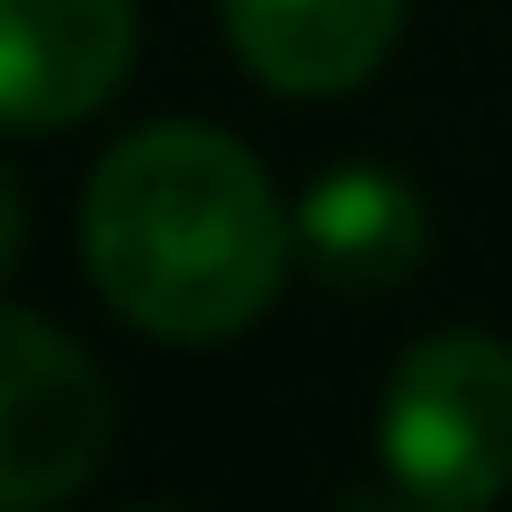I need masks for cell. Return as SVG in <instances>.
Segmentation results:
<instances>
[{
    "mask_svg": "<svg viewBox=\"0 0 512 512\" xmlns=\"http://www.w3.org/2000/svg\"><path fill=\"white\" fill-rule=\"evenodd\" d=\"M135 512H171V504H135Z\"/></svg>",
    "mask_w": 512,
    "mask_h": 512,
    "instance_id": "obj_7",
    "label": "cell"
},
{
    "mask_svg": "<svg viewBox=\"0 0 512 512\" xmlns=\"http://www.w3.org/2000/svg\"><path fill=\"white\" fill-rule=\"evenodd\" d=\"M135 63V0H0V117L54 135L117 99Z\"/></svg>",
    "mask_w": 512,
    "mask_h": 512,
    "instance_id": "obj_4",
    "label": "cell"
},
{
    "mask_svg": "<svg viewBox=\"0 0 512 512\" xmlns=\"http://www.w3.org/2000/svg\"><path fill=\"white\" fill-rule=\"evenodd\" d=\"M405 0H225V36L252 81L288 99H333L387 63Z\"/></svg>",
    "mask_w": 512,
    "mask_h": 512,
    "instance_id": "obj_5",
    "label": "cell"
},
{
    "mask_svg": "<svg viewBox=\"0 0 512 512\" xmlns=\"http://www.w3.org/2000/svg\"><path fill=\"white\" fill-rule=\"evenodd\" d=\"M378 459L414 512H486L512 486V351L495 333H432L396 360Z\"/></svg>",
    "mask_w": 512,
    "mask_h": 512,
    "instance_id": "obj_2",
    "label": "cell"
},
{
    "mask_svg": "<svg viewBox=\"0 0 512 512\" xmlns=\"http://www.w3.org/2000/svg\"><path fill=\"white\" fill-rule=\"evenodd\" d=\"M288 207L216 126H135L81 189V261L153 342H234L288 279Z\"/></svg>",
    "mask_w": 512,
    "mask_h": 512,
    "instance_id": "obj_1",
    "label": "cell"
},
{
    "mask_svg": "<svg viewBox=\"0 0 512 512\" xmlns=\"http://www.w3.org/2000/svg\"><path fill=\"white\" fill-rule=\"evenodd\" d=\"M297 252L342 288V297H378V288H405L432 252V207L414 180L378 171V162H351V171H324L306 198H297Z\"/></svg>",
    "mask_w": 512,
    "mask_h": 512,
    "instance_id": "obj_6",
    "label": "cell"
},
{
    "mask_svg": "<svg viewBox=\"0 0 512 512\" xmlns=\"http://www.w3.org/2000/svg\"><path fill=\"white\" fill-rule=\"evenodd\" d=\"M117 432L99 360L36 306L0 315V512H45L99 477Z\"/></svg>",
    "mask_w": 512,
    "mask_h": 512,
    "instance_id": "obj_3",
    "label": "cell"
}]
</instances>
